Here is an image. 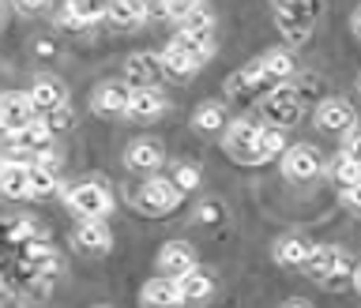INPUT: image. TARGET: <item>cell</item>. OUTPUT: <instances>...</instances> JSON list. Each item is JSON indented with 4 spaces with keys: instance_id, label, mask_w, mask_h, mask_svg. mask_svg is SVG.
<instances>
[{
    "instance_id": "obj_1",
    "label": "cell",
    "mask_w": 361,
    "mask_h": 308,
    "mask_svg": "<svg viewBox=\"0 0 361 308\" xmlns=\"http://www.w3.org/2000/svg\"><path fill=\"white\" fill-rule=\"evenodd\" d=\"M259 140H264V124L237 117L222 132V151L241 166H264V147H259Z\"/></svg>"
},
{
    "instance_id": "obj_2",
    "label": "cell",
    "mask_w": 361,
    "mask_h": 308,
    "mask_svg": "<svg viewBox=\"0 0 361 308\" xmlns=\"http://www.w3.org/2000/svg\"><path fill=\"white\" fill-rule=\"evenodd\" d=\"M64 203L79 222H106V214L113 211V192L102 180H79L64 192Z\"/></svg>"
},
{
    "instance_id": "obj_3",
    "label": "cell",
    "mask_w": 361,
    "mask_h": 308,
    "mask_svg": "<svg viewBox=\"0 0 361 308\" xmlns=\"http://www.w3.org/2000/svg\"><path fill=\"white\" fill-rule=\"evenodd\" d=\"M357 264L350 259L346 248H335V245H320L312 256V264L305 267V275L312 282H320V286H338L343 278H354Z\"/></svg>"
},
{
    "instance_id": "obj_4",
    "label": "cell",
    "mask_w": 361,
    "mask_h": 308,
    "mask_svg": "<svg viewBox=\"0 0 361 308\" xmlns=\"http://www.w3.org/2000/svg\"><path fill=\"white\" fill-rule=\"evenodd\" d=\"M180 196H185V192H180L173 180L169 177H147L140 188H135V207H140L143 214H154V218H162V214H169L180 203Z\"/></svg>"
},
{
    "instance_id": "obj_5",
    "label": "cell",
    "mask_w": 361,
    "mask_h": 308,
    "mask_svg": "<svg viewBox=\"0 0 361 308\" xmlns=\"http://www.w3.org/2000/svg\"><path fill=\"white\" fill-rule=\"evenodd\" d=\"M316 16H320V4H301V0H282V4H275V23H279L286 42L309 38Z\"/></svg>"
},
{
    "instance_id": "obj_6",
    "label": "cell",
    "mask_w": 361,
    "mask_h": 308,
    "mask_svg": "<svg viewBox=\"0 0 361 308\" xmlns=\"http://www.w3.org/2000/svg\"><path fill=\"white\" fill-rule=\"evenodd\" d=\"M305 113V101L298 94V87L282 83V87H271V94L264 98V117L271 128H290V124H298Z\"/></svg>"
},
{
    "instance_id": "obj_7",
    "label": "cell",
    "mask_w": 361,
    "mask_h": 308,
    "mask_svg": "<svg viewBox=\"0 0 361 308\" xmlns=\"http://www.w3.org/2000/svg\"><path fill=\"white\" fill-rule=\"evenodd\" d=\"M42 117L38 109H34V101L27 94H19V90H8L4 98H0V124H4L8 140H16V135H23L27 128H34Z\"/></svg>"
},
{
    "instance_id": "obj_8",
    "label": "cell",
    "mask_w": 361,
    "mask_h": 308,
    "mask_svg": "<svg viewBox=\"0 0 361 308\" xmlns=\"http://www.w3.org/2000/svg\"><path fill=\"white\" fill-rule=\"evenodd\" d=\"M162 79H166L162 53H132L124 61V83L132 90H158Z\"/></svg>"
},
{
    "instance_id": "obj_9",
    "label": "cell",
    "mask_w": 361,
    "mask_h": 308,
    "mask_svg": "<svg viewBox=\"0 0 361 308\" xmlns=\"http://www.w3.org/2000/svg\"><path fill=\"white\" fill-rule=\"evenodd\" d=\"M320 169H324L320 151L309 147V143H293V147H286V154H282V177H286V180L305 185V180L320 177Z\"/></svg>"
},
{
    "instance_id": "obj_10",
    "label": "cell",
    "mask_w": 361,
    "mask_h": 308,
    "mask_svg": "<svg viewBox=\"0 0 361 308\" xmlns=\"http://www.w3.org/2000/svg\"><path fill=\"white\" fill-rule=\"evenodd\" d=\"M128 101H132V87L124 79H106L90 94V109L98 117H128Z\"/></svg>"
},
{
    "instance_id": "obj_11",
    "label": "cell",
    "mask_w": 361,
    "mask_h": 308,
    "mask_svg": "<svg viewBox=\"0 0 361 308\" xmlns=\"http://www.w3.org/2000/svg\"><path fill=\"white\" fill-rule=\"evenodd\" d=\"M316 128L331 132V135H350L357 128V113L346 98H324L316 106Z\"/></svg>"
},
{
    "instance_id": "obj_12",
    "label": "cell",
    "mask_w": 361,
    "mask_h": 308,
    "mask_svg": "<svg viewBox=\"0 0 361 308\" xmlns=\"http://www.w3.org/2000/svg\"><path fill=\"white\" fill-rule=\"evenodd\" d=\"M158 271H162L166 278H185V275H192V271H200L196 248L185 245V241L162 245V252H158Z\"/></svg>"
},
{
    "instance_id": "obj_13",
    "label": "cell",
    "mask_w": 361,
    "mask_h": 308,
    "mask_svg": "<svg viewBox=\"0 0 361 308\" xmlns=\"http://www.w3.org/2000/svg\"><path fill=\"white\" fill-rule=\"evenodd\" d=\"M316 241H309V237H298V233H290V237H279L275 248H271V256H275V264L282 267H309L312 264V256H316Z\"/></svg>"
},
{
    "instance_id": "obj_14",
    "label": "cell",
    "mask_w": 361,
    "mask_h": 308,
    "mask_svg": "<svg viewBox=\"0 0 361 308\" xmlns=\"http://www.w3.org/2000/svg\"><path fill=\"white\" fill-rule=\"evenodd\" d=\"M27 98L34 101V109H38V113H56V109L68 106V87L56 75H38L30 83Z\"/></svg>"
},
{
    "instance_id": "obj_15",
    "label": "cell",
    "mask_w": 361,
    "mask_h": 308,
    "mask_svg": "<svg viewBox=\"0 0 361 308\" xmlns=\"http://www.w3.org/2000/svg\"><path fill=\"white\" fill-rule=\"evenodd\" d=\"M162 162H166V151L158 140H132L128 151H124V166L135 169V173H147V177H154Z\"/></svg>"
},
{
    "instance_id": "obj_16",
    "label": "cell",
    "mask_w": 361,
    "mask_h": 308,
    "mask_svg": "<svg viewBox=\"0 0 361 308\" xmlns=\"http://www.w3.org/2000/svg\"><path fill=\"white\" fill-rule=\"evenodd\" d=\"M72 245H75V252H83V256H106L113 248V233H109L106 222H79L72 230Z\"/></svg>"
},
{
    "instance_id": "obj_17",
    "label": "cell",
    "mask_w": 361,
    "mask_h": 308,
    "mask_svg": "<svg viewBox=\"0 0 361 308\" xmlns=\"http://www.w3.org/2000/svg\"><path fill=\"white\" fill-rule=\"evenodd\" d=\"M166 109H169V101H166L162 90H132L128 121H135V124H151V121H162Z\"/></svg>"
},
{
    "instance_id": "obj_18",
    "label": "cell",
    "mask_w": 361,
    "mask_h": 308,
    "mask_svg": "<svg viewBox=\"0 0 361 308\" xmlns=\"http://www.w3.org/2000/svg\"><path fill=\"white\" fill-rule=\"evenodd\" d=\"M98 19H106V8H94V4H87V0H68V4H61V11H56V27H64V30H87V27H94Z\"/></svg>"
},
{
    "instance_id": "obj_19",
    "label": "cell",
    "mask_w": 361,
    "mask_h": 308,
    "mask_svg": "<svg viewBox=\"0 0 361 308\" xmlns=\"http://www.w3.org/2000/svg\"><path fill=\"white\" fill-rule=\"evenodd\" d=\"M140 297H143L147 308H177V304H185L177 278H166V275H158V278H151V282H143Z\"/></svg>"
},
{
    "instance_id": "obj_20",
    "label": "cell",
    "mask_w": 361,
    "mask_h": 308,
    "mask_svg": "<svg viewBox=\"0 0 361 308\" xmlns=\"http://www.w3.org/2000/svg\"><path fill=\"white\" fill-rule=\"evenodd\" d=\"M0 188H4L8 199H27L30 196V162L8 158V162L0 166Z\"/></svg>"
},
{
    "instance_id": "obj_21",
    "label": "cell",
    "mask_w": 361,
    "mask_h": 308,
    "mask_svg": "<svg viewBox=\"0 0 361 308\" xmlns=\"http://www.w3.org/2000/svg\"><path fill=\"white\" fill-rule=\"evenodd\" d=\"M259 87H271V79L264 72V64H259V56L252 64H245L241 72H233L230 79H226V94H252V90Z\"/></svg>"
},
{
    "instance_id": "obj_22",
    "label": "cell",
    "mask_w": 361,
    "mask_h": 308,
    "mask_svg": "<svg viewBox=\"0 0 361 308\" xmlns=\"http://www.w3.org/2000/svg\"><path fill=\"white\" fill-rule=\"evenodd\" d=\"M173 45L203 68V64H207L211 56H214V30H211V34H188V30H177V34H173Z\"/></svg>"
},
{
    "instance_id": "obj_23",
    "label": "cell",
    "mask_w": 361,
    "mask_h": 308,
    "mask_svg": "<svg viewBox=\"0 0 361 308\" xmlns=\"http://www.w3.org/2000/svg\"><path fill=\"white\" fill-rule=\"evenodd\" d=\"M147 16H151V8L140 4V0H113V4H106V19L113 23V27H121V30L140 27Z\"/></svg>"
},
{
    "instance_id": "obj_24",
    "label": "cell",
    "mask_w": 361,
    "mask_h": 308,
    "mask_svg": "<svg viewBox=\"0 0 361 308\" xmlns=\"http://www.w3.org/2000/svg\"><path fill=\"white\" fill-rule=\"evenodd\" d=\"M259 64H264V72H267L271 83H279V87L298 72V61H293L290 49H267L264 56H259Z\"/></svg>"
},
{
    "instance_id": "obj_25",
    "label": "cell",
    "mask_w": 361,
    "mask_h": 308,
    "mask_svg": "<svg viewBox=\"0 0 361 308\" xmlns=\"http://www.w3.org/2000/svg\"><path fill=\"white\" fill-rule=\"evenodd\" d=\"M192 124H196V132H226L230 128V117H226L222 101H203L192 113Z\"/></svg>"
},
{
    "instance_id": "obj_26",
    "label": "cell",
    "mask_w": 361,
    "mask_h": 308,
    "mask_svg": "<svg viewBox=\"0 0 361 308\" xmlns=\"http://www.w3.org/2000/svg\"><path fill=\"white\" fill-rule=\"evenodd\" d=\"M177 286H180V297L192 301V304L207 301L211 293H214V282H211V275H203V271H192V275L177 278Z\"/></svg>"
},
{
    "instance_id": "obj_27",
    "label": "cell",
    "mask_w": 361,
    "mask_h": 308,
    "mask_svg": "<svg viewBox=\"0 0 361 308\" xmlns=\"http://www.w3.org/2000/svg\"><path fill=\"white\" fill-rule=\"evenodd\" d=\"M162 64H166V75H173V79H188V75H196V72H200V64L192 61V56L180 53L173 42H169L166 49H162Z\"/></svg>"
},
{
    "instance_id": "obj_28",
    "label": "cell",
    "mask_w": 361,
    "mask_h": 308,
    "mask_svg": "<svg viewBox=\"0 0 361 308\" xmlns=\"http://www.w3.org/2000/svg\"><path fill=\"white\" fill-rule=\"evenodd\" d=\"M11 147H19V151H34V154H42L45 147H53V132L45 128V121H38L34 128H27L23 135H16V140H11Z\"/></svg>"
},
{
    "instance_id": "obj_29",
    "label": "cell",
    "mask_w": 361,
    "mask_h": 308,
    "mask_svg": "<svg viewBox=\"0 0 361 308\" xmlns=\"http://www.w3.org/2000/svg\"><path fill=\"white\" fill-rule=\"evenodd\" d=\"M211 27H214V11L207 4H192L185 19L177 23V30H188V34H211Z\"/></svg>"
},
{
    "instance_id": "obj_30",
    "label": "cell",
    "mask_w": 361,
    "mask_h": 308,
    "mask_svg": "<svg viewBox=\"0 0 361 308\" xmlns=\"http://www.w3.org/2000/svg\"><path fill=\"white\" fill-rule=\"evenodd\" d=\"M8 241L11 245H34V241H42L38 222H34V218H11L8 222Z\"/></svg>"
},
{
    "instance_id": "obj_31",
    "label": "cell",
    "mask_w": 361,
    "mask_h": 308,
    "mask_svg": "<svg viewBox=\"0 0 361 308\" xmlns=\"http://www.w3.org/2000/svg\"><path fill=\"white\" fill-rule=\"evenodd\" d=\"M53 192H56V173L30 166V196L34 199H45V196H53Z\"/></svg>"
},
{
    "instance_id": "obj_32",
    "label": "cell",
    "mask_w": 361,
    "mask_h": 308,
    "mask_svg": "<svg viewBox=\"0 0 361 308\" xmlns=\"http://www.w3.org/2000/svg\"><path fill=\"white\" fill-rule=\"evenodd\" d=\"M331 177H335L338 185H343V188H354V185H361V166L338 154V162L331 166Z\"/></svg>"
},
{
    "instance_id": "obj_33",
    "label": "cell",
    "mask_w": 361,
    "mask_h": 308,
    "mask_svg": "<svg viewBox=\"0 0 361 308\" xmlns=\"http://www.w3.org/2000/svg\"><path fill=\"white\" fill-rule=\"evenodd\" d=\"M169 180H173L180 192H196V188H200V169L188 166V162H177V166H173V177H169Z\"/></svg>"
},
{
    "instance_id": "obj_34",
    "label": "cell",
    "mask_w": 361,
    "mask_h": 308,
    "mask_svg": "<svg viewBox=\"0 0 361 308\" xmlns=\"http://www.w3.org/2000/svg\"><path fill=\"white\" fill-rule=\"evenodd\" d=\"M42 121H45V128H49L53 135H56V132H68V128L75 124V117H72V109H68V106H64V109H56V113H45Z\"/></svg>"
},
{
    "instance_id": "obj_35",
    "label": "cell",
    "mask_w": 361,
    "mask_h": 308,
    "mask_svg": "<svg viewBox=\"0 0 361 308\" xmlns=\"http://www.w3.org/2000/svg\"><path fill=\"white\" fill-rule=\"evenodd\" d=\"M30 166H38V169H49V173H56V169L64 166V154L56 151V147H45L42 154H34V162Z\"/></svg>"
},
{
    "instance_id": "obj_36",
    "label": "cell",
    "mask_w": 361,
    "mask_h": 308,
    "mask_svg": "<svg viewBox=\"0 0 361 308\" xmlns=\"http://www.w3.org/2000/svg\"><path fill=\"white\" fill-rule=\"evenodd\" d=\"M343 158L361 166V128H354L350 135H343Z\"/></svg>"
},
{
    "instance_id": "obj_37",
    "label": "cell",
    "mask_w": 361,
    "mask_h": 308,
    "mask_svg": "<svg viewBox=\"0 0 361 308\" xmlns=\"http://www.w3.org/2000/svg\"><path fill=\"white\" fill-rule=\"evenodd\" d=\"M343 207H346V211H354V214H361V185L343 188Z\"/></svg>"
},
{
    "instance_id": "obj_38",
    "label": "cell",
    "mask_w": 361,
    "mask_h": 308,
    "mask_svg": "<svg viewBox=\"0 0 361 308\" xmlns=\"http://www.w3.org/2000/svg\"><path fill=\"white\" fill-rule=\"evenodd\" d=\"M214 218H222V203H200V222H214Z\"/></svg>"
},
{
    "instance_id": "obj_39",
    "label": "cell",
    "mask_w": 361,
    "mask_h": 308,
    "mask_svg": "<svg viewBox=\"0 0 361 308\" xmlns=\"http://www.w3.org/2000/svg\"><path fill=\"white\" fill-rule=\"evenodd\" d=\"M42 8H45L42 0H30V4H19V11H23V16H38Z\"/></svg>"
},
{
    "instance_id": "obj_40",
    "label": "cell",
    "mask_w": 361,
    "mask_h": 308,
    "mask_svg": "<svg viewBox=\"0 0 361 308\" xmlns=\"http://www.w3.org/2000/svg\"><path fill=\"white\" fill-rule=\"evenodd\" d=\"M282 308H312V304H309V301H298V297H293V301H286Z\"/></svg>"
},
{
    "instance_id": "obj_41",
    "label": "cell",
    "mask_w": 361,
    "mask_h": 308,
    "mask_svg": "<svg viewBox=\"0 0 361 308\" xmlns=\"http://www.w3.org/2000/svg\"><path fill=\"white\" fill-rule=\"evenodd\" d=\"M350 282H354V290H357V293H361V267H357V271H354V278H350Z\"/></svg>"
},
{
    "instance_id": "obj_42",
    "label": "cell",
    "mask_w": 361,
    "mask_h": 308,
    "mask_svg": "<svg viewBox=\"0 0 361 308\" xmlns=\"http://www.w3.org/2000/svg\"><path fill=\"white\" fill-rule=\"evenodd\" d=\"M354 30H357V34H361V8H357V11H354Z\"/></svg>"
},
{
    "instance_id": "obj_43",
    "label": "cell",
    "mask_w": 361,
    "mask_h": 308,
    "mask_svg": "<svg viewBox=\"0 0 361 308\" xmlns=\"http://www.w3.org/2000/svg\"><path fill=\"white\" fill-rule=\"evenodd\" d=\"M357 90H361V79H357Z\"/></svg>"
}]
</instances>
